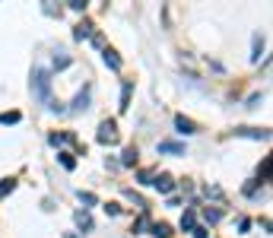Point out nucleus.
<instances>
[{"mask_svg":"<svg viewBox=\"0 0 273 238\" xmlns=\"http://www.w3.org/2000/svg\"><path fill=\"white\" fill-rule=\"evenodd\" d=\"M121 162H124V165H134V162H137V149L127 146V149H124V156H121Z\"/></svg>","mask_w":273,"mask_h":238,"instance_id":"obj_11","label":"nucleus"},{"mask_svg":"<svg viewBox=\"0 0 273 238\" xmlns=\"http://www.w3.org/2000/svg\"><path fill=\"white\" fill-rule=\"evenodd\" d=\"M159 153H172V156H184V146L175 140H162L159 143Z\"/></svg>","mask_w":273,"mask_h":238,"instance_id":"obj_5","label":"nucleus"},{"mask_svg":"<svg viewBox=\"0 0 273 238\" xmlns=\"http://www.w3.org/2000/svg\"><path fill=\"white\" fill-rule=\"evenodd\" d=\"M89 95H92V89L86 86V89L79 92L76 99H73V108H70V111H86V108H89Z\"/></svg>","mask_w":273,"mask_h":238,"instance_id":"obj_3","label":"nucleus"},{"mask_svg":"<svg viewBox=\"0 0 273 238\" xmlns=\"http://www.w3.org/2000/svg\"><path fill=\"white\" fill-rule=\"evenodd\" d=\"M32 92H35L42 102H51V77H48V70H42V67L32 70Z\"/></svg>","mask_w":273,"mask_h":238,"instance_id":"obj_1","label":"nucleus"},{"mask_svg":"<svg viewBox=\"0 0 273 238\" xmlns=\"http://www.w3.org/2000/svg\"><path fill=\"white\" fill-rule=\"evenodd\" d=\"M13 187H16V181H10V178H6V181H0V197H6Z\"/></svg>","mask_w":273,"mask_h":238,"instance_id":"obj_16","label":"nucleus"},{"mask_svg":"<svg viewBox=\"0 0 273 238\" xmlns=\"http://www.w3.org/2000/svg\"><path fill=\"white\" fill-rule=\"evenodd\" d=\"M61 165H64V168H73L76 162H73V156H70V153H61Z\"/></svg>","mask_w":273,"mask_h":238,"instance_id":"obj_18","label":"nucleus"},{"mask_svg":"<svg viewBox=\"0 0 273 238\" xmlns=\"http://www.w3.org/2000/svg\"><path fill=\"white\" fill-rule=\"evenodd\" d=\"M127 102H130V83L124 86V92H121V111H127Z\"/></svg>","mask_w":273,"mask_h":238,"instance_id":"obj_17","label":"nucleus"},{"mask_svg":"<svg viewBox=\"0 0 273 238\" xmlns=\"http://www.w3.org/2000/svg\"><path fill=\"white\" fill-rule=\"evenodd\" d=\"M219 216H223L219 210H210V207L203 210V219H206V222H219Z\"/></svg>","mask_w":273,"mask_h":238,"instance_id":"obj_14","label":"nucleus"},{"mask_svg":"<svg viewBox=\"0 0 273 238\" xmlns=\"http://www.w3.org/2000/svg\"><path fill=\"white\" fill-rule=\"evenodd\" d=\"M152 235H156V238H169V235H172V229L165 226V222H156V226H152Z\"/></svg>","mask_w":273,"mask_h":238,"instance_id":"obj_10","label":"nucleus"},{"mask_svg":"<svg viewBox=\"0 0 273 238\" xmlns=\"http://www.w3.org/2000/svg\"><path fill=\"white\" fill-rule=\"evenodd\" d=\"M194 226V213L191 210H184V216H181V229H191Z\"/></svg>","mask_w":273,"mask_h":238,"instance_id":"obj_15","label":"nucleus"},{"mask_svg":"<svg viewBox=\"0 0 273 238\" xmlns=\"http://www.w3.org/2000/svg\"><path fill=\"white\" fill-rule=\"evenodd\" d=\"M175 127H178V133H197V124L191 118H184V114H181V118H175Z\"/></svg>","mask_w":273,"mask_h":238,"instance_id":"obj_6","label":"nucleus"},{"mask_svg":"<svg viewBox=\"0 0 273 238\" xmlns=\"http://www.w3.org/2000/svg\"><path fill=\"white\" fill-rule=\"evenodd\" d=\"M79 200H83L86 207H92V203H96V194H79Z\"/></svg>","mask_w":273,"mask_h":238,"instance_id":"obj_21","label":"nucleus"},{"mask_svg":"<svg viewBox=\"0 0 273 238\" xmlns=\"http://www.w3.org/2000/svg\"><path fill=\"white\" fill-rule=\"evenodd\" d=\"M238 137H251V140H267L270 137V133L267 131H257V127H238Z\"/></svg>","mask_w":273,"mask_h":238,"instance_id":"obj_4","label":"nucleus"},{"mask_svg":"<svg viewBox=\"0 0 273 238\" xmlns=\"http://www.w3.org/2000/svg\"><path fill=\"white\" fill-rule=\"evenodd\" d=\"M152 185H156L159 190H162V194H169V190H172V187H175V181H172V178H169V175H162V178H156V181H152Z\"/></svg>","mask_w":273,"mask_h":238,"instance_id":"obj_7","label":"nucleus"},{"mask_svg":"<svg viewBox=\"0 0 273 238\" xmlns=\"http://www.w3.org/2000/svg\"><path fill=\"white\" fill-rule=\"evenodd\" d=\"M105 213H111V216H118V213H121V207H118V203H105Z\"/></svg>","mask_w":273,"mask_h":238,"instance_id":"obj_20","label":"nucleus"},{"mask_svg":"<svg viewBox=\"0 0 273 238\" xmlns=\"http://www.w3.org/2000/svg\"><path fill=\"white\" fill-rule=\"evenodd\" d=\"M19 121V111H3L0 114V124H16Z\"/></svg>","mask_w":273,"mask_h":238,"instance_id":"obj_13","label":"nucleus"},{"mask_svg":"<svg viewBox=\"0 0 273 238\" xmlns=\"http://www.w3.org/2000/svg\"><path fill=\"white\" fill-rule=\"evenodd\" d=\"M191 232H194V238H206V229H200V226H197V229H191Z\"/></svg>","mask_w":273,"mask_h":238,"instance_id":"obj_23","label":"nucleus"},{"mask_svg":"<svg viewBox=\"0 0 273 238\" xmlns=\"http://www.w3.org/2000/svg\"><path fill=\"white\" fill-rule=\"evenodd\" d=\"M99 143H105V146L118 143V124L115 121H102V127H99Z\"/></svg>","mask_w":273,"mask_h":238,"instance_id":"obj_2","label":"nucleus"},{"mask_svg":"<svg viewBox=\"0 0 273 238\" xmlns=\"http://www.w3.org/2000/svg\"><path fill=\"white\" fill-rule=\"evenodd\" d=\"M105 64H108L111 70H118V67H121V57H118L115 51H108V48H105Z\"/></svg>","mask_w":273,"mask_h":238,"instance_id":"obj_9","label":"nucleus"},{"mask_svg":"<svg viewBox=\"0 0 273 238\" xmlns=\"http://www.w3.org/2000/svg\"><path fill=\"white\" fill-rule=\"evenodd\" d=\"M70 64V57H67V54H61V57H54V67H57V70H64V67H67Z\"/></svg>","mask_w":273,"mask_h":238,"instance_id":"obj_19","label":"nucleus"},{"mask_svg":"<svg viewBox=\"0 0 273 238\" xmlns=\"http://www.w3.org/2000/svg\"><path fill=\"white\" fill-rule=\"evenodd\" d=\"M76 226L92 229V219H89V213H86V210H79V213H76Z\"/></svg>","mask_w":273,"mask_h":238,"instance_id":"obj_12","label":"nucleus"},{"mask_svg":"<svg viewBox=\"0 0 273 238\" xmlns=\"http://www.w3.org/2000/svg\"><path fill=\"white\" fill-rule=\"evenodd\" d=\"M140 181H143V185H152V172H140Z\"/></svg>","mask_w":273,"mask_h":238,"instance_id":"obj_22","label":"nucleus"},{"mask_svg":"<svg viewBox=\"0 0 273 238\" xmlns=\"http://www.w3.org/2000/svg\"><path fill=\"white\" fill-rule=\"evenodd\" d=\"M73 35H76L79 42H83V38H89V35H92V23H79V26H76V32H73Z\"/></svg>","mask_w":273,"mask_h":238,"instance_id":"obj_8","label":"nucleus"}]
</instances>
